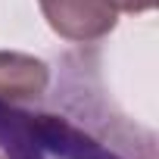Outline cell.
Returning <instances> with one entry per match:
<instances>
[{"label":"cell","instance_id":"obj_2","mask_svg":"<svg viewBox=\"0 0 159 159\" xmlns=\"http://www.w3.org/2000/svg\"><path fill=\"white\" fill-rule=\"evenodd\" d=\"M47 25L72 41V44H94L116 31L122 13H150L156 0H38Z\"/></svg>","mask_w":159,"mask_h":159},{"label":"cell","instance_id":"obj_3","mask_svg":"<svg viewBox=\"0 0 159 159\" xmlns=\"http://www.w3.org/2000/svg\"><path fill=\"white\" fill-rule=\"evenodd\" d=\"M50 88V66L31 53L0 50V103H41Z\"/></svg>","mask_w":159,"mask_h":159},{"label":"cell","instance_id":"obj_4","mask_svg":"<svg viewBox=\"0 0 159 159\" xmlns=\"http://www.w3.org/2000/svg\"><path fill=\"white\" fill-rule=\"evenodd\" d=\"M0 159H3V156H0Z\"/></svg>","mask_w":159,"mask_h":159},{"label":"cell","instance_id":"obj_1","mask_svg":"<svg viewBox=\"0 0 159 159\" xmlns=\"http://www.w3.org/2000/svg\"><path fill=\"white\" fill-rule=\"evenodd\" d=\"M69 109H38V103H0L3 159H156L150 131L116 116L112 106L81 84L66 97Z\"/></svg>","mask_w":159,"mask_h":159}]
</instances>
